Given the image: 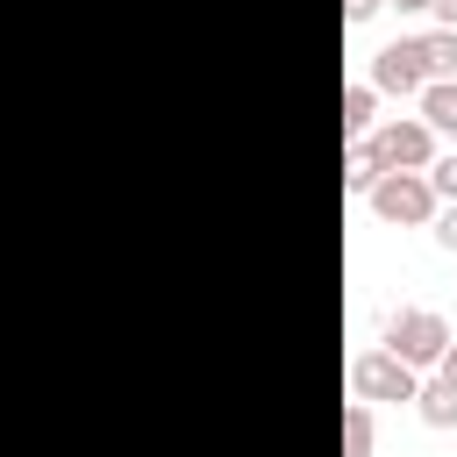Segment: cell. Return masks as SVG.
Wrapping results in <instances>:
<instances>
[{
    "label": "cell",
    "mask_w": 457,
    "mask_h": 457,
    "mask_svg": "<svg viewBox=\"0 0 457 457\" xmlns=\"http://www.w3.org/2000/svg\"><path fill=\"white\" fill-rule=\"evenodd\" d=\"M378 129V93L371 86H343V143H364Z\"/></svg>",
    "instance_id": "cell-8"
},
{
    "label": "cell",
    "mask_w": 457,
    "mask_h": 457,
    "mask_svg": "<svg viewBox=\"0 0 457 457\" xmlns=\"http://www.w3.org/2000/svg\"><path fill=\"white\" fill-rule=\"evenodd\" d=\"M421 64H428V79H457V36L450 29H428L421 36Z\"/></svg>",
    "instance_id": "cell-11"
},
{
    "label": "cell",
    "mask_w": 457,
    "mask_h": 457,
    "mask_svg": "<svg viewBox=\"0 0 457 457\" xmlns=\"http://www.w3.org/2000/svg\"><path fill=\"white\" fill-rule=\"evenodd\" d=\"M436 378H450V386H457V336H450V350H443V364H436Z\"/></svg>",
    "instance_id": "cell-16"
},
{
    "label": "cell",
    "mask_w": 457,
    "mask_h": 457,
    "mask_svg": "<svg viewBox=\"0 0 457 457\" xmlns=\"http://www.w3.org/2000/svg\"><path fill=\"white\" fill-rule=\"evenodd\" d=\"M364 143H371V157H378L386 171H428V157H436V136H428L421 114H386Z\"/></svg>",
    "instance_id": "cell-2"
},
{
    "label": "cell",
    "mask_w": 457,
    "mask_h": 457,
    "mask_svg": "<svg viewBox=\"0 0 457 457\" xmlns=\"http://www.w3.org/2000/svg\"><path fill=\"white\" fill-rule=\"evenodd\" d=\"M436 243H443V250H457V200H450V207H436Z\"/></svg>",
    "instance_id": "cell-13"
},
{
    "label": "cell",
    "mask_w": 457,
    "mask_h": 457,
    "mask_svg": "<svg viewBox=\"0 0 457 457\" xmlns=\"http://www.w3.org/2000/svg\"><path fill=\"white\" fill-rule=\"evenodd\" d=\"M371 443H378L371 407H364V400H350V407H343V457H371Z\"/></svg>",
    "instance_id": "cell-10"
},
{
    "label": "cell",
    "mask_w": 457,
    "mask_h": 457,
    "mask_svg": "<svg viewBox=\"0 0 457 457\" xmlns=\"http://www.w3.org/2000/svg\"><path fill=\"white\" fill-rule=\"evenodd\" d=\"M421 121H428V136L457 143V79H428L421 86Z\"/></svg>",
    "instance_id": "cell-6"
},
{
    "label": "cell",
    "mask_w": 457,
    "mask_h": 457,
    "mask_svg": "<svg viewBox=\"0 0 457 457\" xmlns=\"http://www.w3.org/2000/svg\"><path fill=\"white\" fill-rule=\"evenodd\" d=\"M428 14H436V29H450V36H457V0H428Z\"/></svg>",
    "instance_id": "cell-15"
},
{
    "label": "cell",
    "mask_w": 457,
    "mask_h": 457,
    "mask_svg": "<svg viewBox=\"0 0 457 457\" xmlns=\"http://www.w3.org/2000/svg\"><path fill=\"white\" fill-rule=\"evenodd\" d=\"M386 7H400V14H428V0H386Z\"/></svg>",
    "instance_id": "cell-17"
},
{
    "label": "cell",
    "mask_w": 457,
    "mask_h": 457,
    "mask_svg": "<svg viewBox=\"0 0 457 457\" xmlns=\"http://www.w3.org/2000/svg\"><path fill=\"white\" fill-rule=\"evenodd\" d=\"M378 7H386V0H343V21H371Z\"/></svg>",
    "instance_id": "cell-14"
},
{
    "label": "cell",
    "mask_w": 457,
    "mask_h": 457,
    "mask_svg": "<svg viewBox=\"0 0 457 457\" xmlns=\"http://www.w3.org/2000/svg\"><path fill=\"white\" fill-rule=\"evenodd\" d=\"M364 200H371V214L393 221V228H421V221H436V193H428L421 171H386Z\"/></svg>",
    "instance_id": "cell-3"
},
{
    "label": "cell",
    "mask_w": 457,
    "mask_h": 457,
    "mask_svg": "<svg viewBox=\"0 0 457 457\" xmlns=\"http://www.w3.org/2000/svg\"><path fill=\"white\" fill-rule=\"evenodd\" d=\"M421 179H428V193H436V207H450V200H457V150H443V157H428V171H421Z\"/></svg>",
    "instance_id": "cell-12"
},
{
    "label": "cell",
    "mask_w": 457,
    "mask_h": 457,
    "mask_svg": "<svg viewBox=\"0 0 457 457\" xmlns=\"http://www.w3.org/2000/svg\"><path fill=\"white\" fill-rule=\"evenodd\" d=\"M414 414H421L428 428H457V386H450V378H421V386H414Z\"/></svg>",
    "instance_id": "cell-7"
},
{
    "label": "cell",
    "mask_w": 457,
    "mask_h": 457,
    "mask_svg": "<svg viewBox=\"0 0 457 457\" xmlns=\"http://www.w3.org/2000/svg\"><path fill=\"white\" fill-rule=\"evenodd\" d=\"M378 350H393V357L421 378V371H436V364H443V350H450V321H443L436 307H393V314H386Z\"/></svg>",
    "instance_id": "cell-1"
},
{
    "label": "cell",
    "mask_w": 457,
    "mask_h": 457,
    "mask_svg": "<svg viewBox=\"0 0 457 457\" xmlns=\"http://www.w3.org/2000/svg\"><path fill=\"white\" fill-rule=\"evenodd\" d=\"M371 93H393V100H421L428 86V64H421V36H393L378 57H371Z\"/></svg>",
    "instance_id": "cell-4"
},
{
    "label": "cell",
    "mask_w": 457,
    "mask_h": 457,
    "mask_svg": "<svg viewBox=\"0 0 457 457\" xmlns=\"http://www.w3.org/2000/svg\"><path fill=\"white\" fill-rule=\"evenodd\" d=\"M378 179H386V164L371 157V143H343V193H357V200H364Z\"/></svg>",
    "instance_id": "cell-9"
},
{
    "label": "cell",
    "mask_w": 457,
    "mask_h": 457,
    "mask_svg": "<svg viewBox=\"0 0 457 457\" xmlns=\"http://www.w3.org/2000/svg\"><path fill=\"white\" fill-rule=\"evenodd\" d=\"M414 386H421V378H414L393 350H378V343L350 357V393H357L364 407H371V400H414Z\"/></svg>",
    "instance_id": "cell-5"
}]
</instances>
